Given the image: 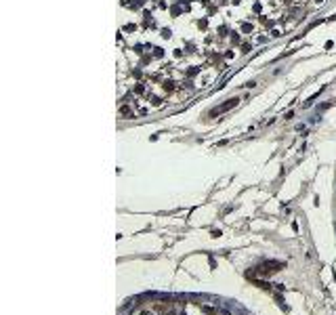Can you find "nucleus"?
Here are the masks:
<instances>
[{
  "label": "nucleus",
  "instance_id": "nucleus-1",
  "mask_svg": "<svg viewBox=\"0 0 336 315\" xmlns=\"http://www.w3.org/2000/svg\"><path fill=\"white\" fill-rule=\"evenodd\" d=\"M237 103V99H229L225 105H221V107H217V109H212V116H217V113H223V111H227V109H231L233 105Z\"/></svg>",
  "mask_w": 336,
  "mask_h": 315
}]
</instances>
